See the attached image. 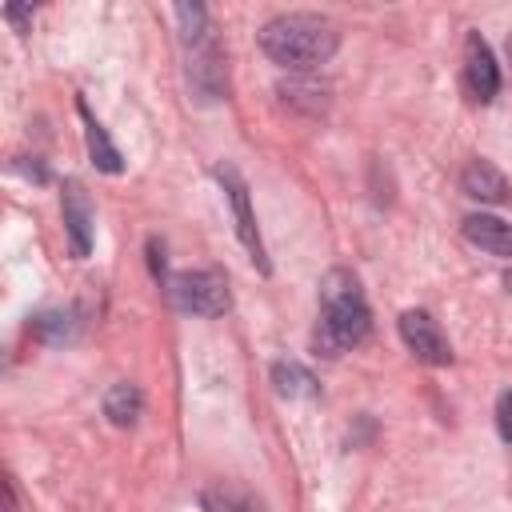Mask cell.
<instances>
[{"label": "cell", "instance_id": "cell-13", "mask_svg": "<svg viewBox=\"0 0 512 512\" xmlns=\"http://www.w3.org/2000/svg\"><path fill=\"white\" fill-rule=\"evenodd\" d=\"M272 384L284 400H316L320 396V384L316 376L300 364V360H276L272 364Z\"/></svg>", "mask_w": 512, "mask_h": 512}, {"label": "cell", "instance_id": "cell-16", "mask_svg": "<svg viewBox=\"0 0 512 512\" xmlns=\"http://www.w3.org/2000/svg\"><path fill=\"white\" fill-rule=\"evenodd\" d=\"M280 96L292 108H308V116H320L328 108V88H320L312 80H288V84H280Z\"/></svg>", "mask_w": 512, "mask_h": 512}, {"label": "cell", "instance_id": "cell-19", "mask_svg": "<svg viewBox=\"0 0 512 512\" xmlns=\"http://www.w3.org/2000/svg\"><path fill=\"white\" fill-rule=\"evenodd\" d=\"M148 268H152L156 280H168V272H164V244H160L156 236L148 240Z\"/></svg>", "mask_w": 512, "mask_h": 512}, {"label": "cell", "instance_id": "cell-17", "mask_svg": "<svg viewBox=\"0 0 512 512\" xmlns=\"http://www.w3.org/2000/svg\"><path fill=\"white\" fill-rule=\"evenodd\" d=\"M176 20H180V36H184V40H196V36L212 32L204 4H176Z\"/></svg>", "mask_w": 512, "mask_h": 512}, {"label": "cell", "instance_id": "cell-7", "mask_svg": "<svg viewBox=\"0 0 512 512\" xmlns=\"http://www.w3.org/2000/svg\"><path fill=\"white\" fill-rule=\"evenodd\" d=\"M60 208H64V232H68V248L76 260H84L92 252V240H96V216H92V200L88 192L76 184V180H64V196H60Z\"/></svg>", "mask_w": 512, "mask_h": 512}, {"label": "cell", "instance_id": "cell-5", "mask_svg": "<svg viewBox=\"0 0 512 512\" xmlns=\"http://www.w3.org/2000/svg\"><path fill=\"white\" fill-rule=\"evenodd\" d=\"M216 180L224 184V196H228V204H232L240 244L248 248L252 264H256L260 272H268L272 264H268V256H264V240H260V228H256V216H252V204H248V184L240 180V172H236L232 164H216Z\"/></svg>", "mask_w": 512, "mask_h": 512}, {"label": "cell", "instance_id": "cell-1", "mask_svg": "<svg viewBox=\"0 0 512 512\" xmlns=\"http://www.w3.org/2000/svg\"><path fill=\"white\" fill-rule=\"evenodd\" d=\"M372 332V308L352 268H328L320 280V320L312 344L320 356H344Z\"/></svg>", "mask_w": 512, "mask_h": 512}, {"label": "cell", "instance_id": "cell-3", "mask_svg": "<svg viewBox=\"0 0 512 512\" xmlns=\"http://www.w3.org/2000/svg\"><path fill=\"white\" fill-rule=\"evenodd\" d=\"M164 292L172 300L176 312L188 316H224L232 308V292H228V276L220 268H188V272H172L164 280Z\"/></svg>", "mask_w": 512, "mask_h": 512}, {"label": "cell", "instance_id": "cell-21", "mask_svg": "<svg viewBox=\"0 0 512 512\" xmlns=\"http://www.w3.org/2000/svg\"><path fill=\"white\" fill-rule=\"evenodd\" d=\"M504 48H508V60H512V36H508V44H504Z\"/></svg>", "mask_w": 512, "mask_h": 512}, {"label": "cell", "instance_id": "cell-2", "mask_svg": "<svg viewBox=\"0 0 512 512\" xmlns=\"http://www.w3.org/2000/svg\"><path fill=\"white\" fill-rule=\"evenodd\" d=\"M260 48L288 72H312L340 48V32L316 12H280L260 28Z\"/></svg>", "mask_w": 512, "mask_h": 512}, {"label": "cell", "instance_id": "cell-20", "mask_svg": "<svg viewBox=\"0 0 512 512\" xmlns=\"http://www.w3.org/2000/svg\"><path fill=\"white\" fill-rule=\"evenodd\" d=\"M4 20H8V24H16V32H28L32 8H24V4H4Z\"/></svg>", "mask_w": 512, "mask_h": 512}, {"label": "cell", "instance_id": "cell-4", "mask_svg": "<svg viewBox=\"0 0 512 512\" xmlns=\"http://www.w3.org/2000/svg\"><path fill=\"white\" fill-rule=\"evenodd\" d=\"M184 44H188V84H192L196 100H204V104L220 100L228 88V68H224V52H220L216 36L204 32V36L184 40Z\"/></svg>", "mask_w": 512, "mask_h": 512}, {"label": "cell", "instance_id": "cell-10", "mask_svg": "<svg viewBox=\"0 0 512 512\" xmlns=\"http://www.w3.org/2000/svg\"><path fill=\"white\" fill-rule=\"evenodd\" d=\"M460 192L468 200H480V204H504L508 200V176L492 164V160H468L464 172H460Z\"/></svg>", "mask_w": 512, "mask_h": 512}, {"label": "cell", "instance_id": "cell-8", "mask_svg": "<svg viewBox=\"0 0 512 512\" xmlns=\"http://www.w3.org/2000/svg\"><path fill=\"white\" fill-rule=\"evenodd\" d=\"M464 84H468L472 100H480V104H488L500 92V68H496L492 48L480 32L464 36Z\"/></svg>", "mask_w": 512, "mask_h": 512}, {"label": "cell", "instance_id": "cell-18", "mask_svg": "<svg viewBox=\"0 0 512 512\" xmlns=\"http://www.w3.org/2000/svg\"><path fill=\"white\" fill-rule=\"evenodd\" d=\"M496 432L504 444H512V388H504L496 396Z\"/></svg>", "mask_w": 512, "mask_h": 512}, {"label": "cell", "instance_id": "cell-12", "mask_svg": "<svg viewBox=\"0 0 512 512\" xmlns=\"http://www.w3.org/2000/svg\"><path fill=\"white\" fill-rule=\"evenodd\" d=\"M76 108H80V120H84V144H88V156H92V164L100 168V172H108V176H116L120 168H124V156L116 152V144L108 140V132H104V124L88 112V104L84 100H76Z\"/></svg>", "mask_w": 512, "mask_h": 512}, {"label": "cell", "instance_id": "cell-11", "mask_svg": "<svg viewBox=\"0 0 512 512\" xmlns=\"http://www.w3.org/2000/svg\"><path fill=\"white\" fill-rule=\"evenodd\" d=\"M28 332H32L40 344H52V348L72 344V340L80 336V312H76V308H44V312H36V316L28 320Z\"/></svg>", "mask_w": 512, "mask_h": 512}, {"label": "cell", "instance_id": "cell-14", "mask_svg": "<svg viewBox=\"0 0 512 512\" xmlns=\"http://www.w3.org/2000/svg\"><path fill=\"white\" fill-rule=\"evenodd\" d=\"M104 416H108L116 428H132V424L144 416V392H140L136 384H128V380L112 384V388L104 392Z\"/></svg>", "mask_w": 512, "mask_h": 512}, {"label": "cell", "instance_id": "cell-9", "mask_svg": "<svg viewBox=\"0 0 512 512\" xmlns=\"http://www.w3.org/2000/svg\"><path fill=\"white\" fill-rule=\"evenodd\" d=\"M460 232H464V240L476 244L480 252H488V256H496V260H512V224H508V220H500V216H492V212H472V216H464Z\"/></svg>", "mask_w": 512, "mask_h": 512}, {"label": "cell", "instance_id": "cell-15", "mask_svg": "<svg viewBox=\"0 0 512 512\" xmlns=\"http://www.w3.org/2000/svg\"><path fill=\"white\" fill-rule=\"evenodd\" d=\"M200 508L204 512H264V500L240 484H208L200 492Z\"/></svg>", "mask_w": 512, "mask_h": 512}, {"label": "cell", "instance_id": "cell-6", "mask_svg": "<svg viewBox=\"0 0 512 512\" xmlns=\"http://www.w3.org/2000/svg\"><path fill=\"white\" fill-rule=\"evenodd\" d=\"M400 340H404V348H408L420 364H432V368L452 364V344H448V336L440 332V324H436L424 308L400 312Z\"/></svg>", "mask_w": 512, "mask_h": 512}]
</instances>
